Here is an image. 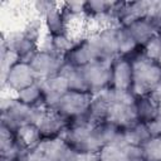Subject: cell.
I'll use <instances>...</instances> for the list:
<instances>
[{"label":"cell","instance_id":"obj_1","mask_svg":"<svg viewBox=\"0 0 161 161\" xmlns=\"http://www.w3.org/2000/svg\"><path fill=\"white\" fill-rule=\"evenodd\" d=\"M161 79V65L145 54L132 60V86L135 97H145L151 93Z\"/></svg>","mask_w":161,"mask_h":161},{"label":"cell","instance_id":"obj_2","mask_svg":"<svg viewBox=\"0 0 161 161\" xmlns=\"http://www.w3.org/2000/svg\"><path fill=\"white\" fill-rule=\"evenodd\" d=\"M72 147L60 137L42 140L29 150L24 161H64Z\"/></svg>","mask_w":161,"mask_h":161},{"label":"cell","instance_id":"obj_3","mask_svg":"<svg viewBox=\"0 0 161 161\" xmlns=\"http://www.w3.org/2000/svg\"><path fill=\"white\" fill-rule=\"evenodd\" d=\"M112 65L113 60H94L80 68L92 94L108 88L112 82Z\"/></svg>","mask_w":161,"mask_h":161},{"label":"cell","instance_id":"obj_4","mask_svg":"<svg viewBox=\"0 0 161 161\" xmlns=\"http://www.w3.org/2000/svg\"><path fill=\"white\" fill-rule=\"evenodd\" d=\"M93 94L89 92H75L68 91L59 101L54 111L67 117H79L88 112Z\"/></svg>","mask_w":161,"mask_h":161},{"label":"cell","instance_id":"obj_5","mask_svg":"<svg viewBox=\"0 0 161 161\" xmlns=\"http://www.w3.org/2000/svg\"><path fill=\"white\" fill-rule=\"evenodd\" d=\"M64 63L65 60L63 59V55L45 52H36L29 62L38 79H47L59 74Z\"/></svg>","mask_w":161,"mask_h":161},{"label":"cell","instance_id":"obj_6","mask_svg":"<svg viewBox=\"0 0 161 161\" xmlns=\"http://www.w3.org/2000/svg\"><path fill=\"white\" fill-rule=\"evenodd\" d=\"M38 80L36 74L31 69L29 63L18 62L3 79V87H6L14 92H19Z\"/></svg>","mask_w":161,"mask_h":161},{"label":"cell","instance_id":"obj_7","mask_svg":"<svg viewBox=\"0 0 161 161\" xmlns=\"http://www.w3.org/2000/svg\"><path fill=\"white\" fill-rule=\"evenodd\" d=\"M106 122H109L114 126L130 128L135 125H137L138 121V113H137V106L133 104H122V103H113L111 104Z\"/></svg>","mask_w":161,"mask_h":161},{"label":"cell","instance_id":"obj_8","mask_svg":"<svg viewBox=\"0 0 161 161\" xmlns=\"http://www.w3.org/2000/svg\"><path fill=\"white\" fill-rule=\"evenodd\" d=\"M125 28H127V30L130 31V34L132 35V38L137 44H143V45L151 38H153L161 29V26L153 19L150 18L138 19Z\"/></svg>","mask_w":161,"mask_h":161},{"label":"cell","instance_id":"obj_9","mask_svg":"<svg viewBox=\"0 0 161 161\" xmlns=\"http://www.w3.org/2000/svg\"><path fill=\"white\" fill-rule=\"evenodd\" d=\"M36 126L42 136L47 138H53V136H59V133L65 128V117L57 111L48 108L40 121L36 123Z\"/></svg>","mask_w":161,"mask_h":161},{"label":"cell","instance_id":"obj_10","mask_svg":"<svg viewBox=\"0 0 161 161\" xmlns=\"http://www.w3.org/2000/svg\"><path fill=\"white\" fill-rule=\"evenodd\" d=\"M112 87L116 89L131 91L132 86V62L118 59L112 65Z\"/></svg>","mask_w":161,"mask_h":161},{"label":"cell","instance_id":"obj_11","mask_svg":"<svg viewBox=\"0 0 161 161\" xmlns=\"http://www.w3.org/2000/svg\"><path fill=\"white\" fill-rule=\"evenodd\" d=\"M64 3L59 4L57 3V5L44 16V21L47 25V30L49 34H52L53 36H58V35H67V29H65V18H64V10L63 8Z\"/></svg>","mask_w":161,"mask_h":161},{"label":"cell","instance_id":"obj_12","mask_svg":"<svg viewBox=\"0 0 161 161\" xmlns=\"http://www.w3.org/2000/svg\"><path fill=\"white\" fill-rule=\"evenodd\" d=\"M59 74L64 75L68 80L69 91H75V92H89L88 84L86 82V78L83 75V72L80 68L72 65L65 60L64 65L62 67ZM91 93V92H89Z\"/></svg>","mask_w":161,"mask_h":161},{"label":"cell","instance_id":"obj_13","mask_svg":"<svg viewBox=\"0 0 161 161\" xmlns=\"http://www.w3.org/2000/svg\"><path fill=\"white\" fill-rule=\"evenodd\" d=\"M15 133H16V140L28 150L34 148L42 141V133L38 126L33 123L21 126Z\"/></svg>","mask_w":161,"mask_h":161},{"label":"cell","instance_id":"obj_14","mask_svg":"<svg viewBox=\"0 0 161 161\" xmlns=\"http://www.w3.org/2000/svg\"><path fill=\"white\" fill-rule=\"evenodd\" d=\"M122 132H123V136H125L127 143L135 145V146H143L151 138L147 126L143 122H138L137 125H135L130 128H126Z\"/></svg>","mask_w":161,"mask_h":161},{"label":"cell","instance_id":"obj_15","mask_svg":"<svg viewBox=\"0 0 161 161\" xmlns=\"http://www.w3.org/2000/svg\"><path fill=\"white\" fill-rule=\"evenodd\" d=\"M136 106H137V113H138V121L140 122L147 123L158 116L157 102L153 101L150 96L140 97V99L136 101Z\"/></svg>","mask_w":161,"mask_h":161},{"label":"cell","instance_id":"obj_16","mask_svg":"<svg viewBox=\"0 0 161 161\" xmlns=\"http://www.w3.org/2000/svg\"><path fill=\"white\" fill-rule=\"evenodd\" d=\"M16 99L28 106H36L39 103H43L44 102L43 101V91H42L39 80H36L31 86L19 91Z\"/></svg>","mask_w":161,"mask_h":161},{"label":"cell","instance_id":"obj_17","mask_svg":"<svg viewBox=\"0 0 161 161\" xmlns=\"http://www.w3.org/2000/svg\"><path fill=\"white\" fill-rule=\"evenodd\" d=\"M117 44H118L119 54H127V53L132 52L137 45V43L132 38V35L130 34L127 28H125V26H121L117 29Z\"/></svg>","mask_w":161,"mask_h":161},{"label":"cell","instance_id":"obj_18","mask_svg":"<svg viewBox=\"0 0 161 161\" xmlns=\"http://www.w3.org/2000/svg\"><path fill=\"white\" fill-rule=\"evenodd\" d=\"M145 161H161V136L151 137L143 146Z\"/></svg>","mask_w":161,"mask_h":161},{"label":"cell","instance_id":"obj_19","mask_svg":"<svg viewBox=\"0 0 161 161\" xmlns=\"http://www.w3.org/2000/svg\"><path fill=\"white\" fill-rule=\"evenodd\" d=\"M145 55L161 65V38L157 34L145 44Z\"/></svg>","mask_w":161,"mask_h":161},{"label":"cell","instance_id":"obj_20","mask_svg":"<svg viewBox=\"0 0 161 161\" xmlns=\"http://www.w3.org/2000/svg\"><path fill=\"white\" fill-rule=\"evenodd\" d=\"M114 1H102V0H93V1H87L86 6V13H89L88 15H99L108 13L113 6Z\"/></svg>","mask_w":161,"mask_h":161},{"label":"cell","instance_id":"obj_21","mask_svg":"<svg viewBox=\"0 0 161 161\" xmlns=\"http://www.w3.org/2000/svg\"><path fill=\"white\" fill-rule=\"evenodd\" d=\"M146 126H147V130H148L151 137L161 136V116L160 114L157 117H155L153 119H151L150 122H147Z\"/></svg>","mask_w":161,"mask_h":161},{"label":"cell","instance_id":"obj_22","mask_svg":"<svg viewBox=\"0 0 161 161\" xmlns=\"http://www.w3.org/2000/svg\"><path fill=\"white\" fill-rule=\"evenodd\" d=\"M153 101H156V102H158L160 99H161V79H160V82L155 86V88L151 91V93L148 94Z\"/></svg>","mask_w":161,"mask_h":161},{"label":"cell","instance_id":"obj_23","mask_svg":"<svg viewBox=\"0 0 161 161\" xmlns=\"http://www.w3.org/2000/svg\"><path fill=\"white\" fill-rule=\"evenodd\" d=\"M0 161H16L15 158H11V157H5V156H1Z\"/></svg>","mask_w":161,"mask_h":161},{"label":"cell","instance_id":"obj_24","mask_svg":"<svg viewBox=\"0 0 161 161\" xmlns=\"http://www.w3.org/2000/svg\"><path fill=\"white\" fill-rule=\"evenodd\" d=\"M157 109H158V114L161 116V99L157 102Z\"/></svg>","mask_w":161,"mask_h":161}]
</instances>
